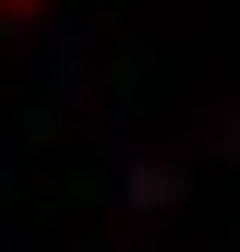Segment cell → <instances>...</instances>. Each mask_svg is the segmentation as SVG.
<instances>
[{"label": "cell", "instance_id": "1", "mask_svg": "<svg viewBox=\"0 0 240 252\" xmlns=\"http://www.w3.org/2000/svg\"><path fill=\"white\" fill-rule=\"evenodd\" d=\"M0 12H36V0H0Z\"/></svg>", "mask_w": 240, "mask_h": 252}]
</instances>
